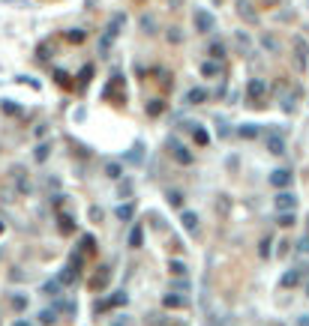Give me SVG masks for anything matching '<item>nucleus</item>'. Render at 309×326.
I'll return each mask as SVG.
<instances>
[{
    "label": "nucleus",
    "instance_id": "44",
    "mask_svg": "<svg viewBox=\"0 0 309 326\" xmlns=\"http://www.w3.org/2000/svg\"><path fill=\"white\" fill-rule=\"evenodd\" d=\"M261 3H264V6H279L282 0H261Z\"/></svg>",
    "mask_w": 309,
    "mask_h": 326
},
{
    "label": "nucleus",
    "instance_id": "19",
    "mask_svg": "<svg viewBox=\"0 0 309 326\" xmlns=\"http://www.w3.org/2000/svg\"><path fill=\"white\" fill-rule=\"evenodd\" d=\"M120 174H123V171H120V165H117V162L105 165V177H108V180H120Z\"/></svg>",
    "mask_w": 309,
    "mask_h": 326
},
{
    "label": "nucleus",
    "instance_id": "6",
    "mask_svg": "<svg viewBox=\"0 0 309 326\" xmlns=\"http://www.w3.org/2000/svg\"><path fill=\"white\" fill-rule=\"evenodd\" d=\"M237 15H241L243 21L255 24V9H252V3H249V0H237Z\"/></svg>",
    "mask_w": 309,
    "mask_h": 326
},
{
    "label": "nucleus",
    "instance_id": "40",
    "mask_svg": "<svg viewBox=\"0 0 309 326\" xmlns=\"http://www.w3.org/2000/svg\"><path fill=\"white\" fill-rule=\"evenodd\" d=\"M69 39H72V42H81V39H84V33H81V30H72V33H69Z\"/></svg>",
    "mask_w": 309,
    "mask_h": 326
},
{
    "label": "nucleus",
    "instance_id": "49",
    "mask_svg": "<svg viewBox=\"0 0 309 326\" xmlns=\"http://www.w3.org/2000/svg\"><path fill=\"white\" fill-rule=\"evenodd\" d=\"M306 296H309V284H306Z\"/></svg>",
    "mask_w": 309,
    "mask_h": 326
},
{
    "label": "nucleus",
    "instance_id": "46",
    "mask_svg": "<svg viewBox=\"0 0 309 326\" xmlns=\"http://www.w3.org/2000/svg\"><path fill=\"white\" fill-rule=\"evenodd\" d=\"M6 3H18V6H27V0H6Z\"/></svg>",
    "mask_w": 309,
    "mask_h": 326
},
{
    "label": "nucleus",
    "instance_id": "8",
    "mask_svg": "<svg viewBox=\"0 0 309 326\" xmlns=\"http://www.w3.org/2000/svg\"><path fill=\"white\" fill-rule=\"evenodd\" d=\"M180 222H183V228L189 230V233H195V230H198V216H195L192 210H183V216H180Z\"/></svg>",
    "mask_w": 309,
    "mask_h": 326
},
{
    "label": "nucleus",
    "instance_id": "27",
    "mask_svg": "<svg viewBox=\"0 0 309 326\" xmlns=\"http://www.w3.org/2000/svg\"><path fill=\"white\" fill-rule=\"evenodd\" d=\"M168 269H171V275H186V263H180V261H171Z\"/></svg>",
    "mask_w": 309,
    "mask_h": 326
},
{
    "label": "nucleus",
    "instance_id": "43",
    "mask_svg": "<svg viewBox=\"0 0 309 326\" xmlns=\"http://www.w3.org/2000/svg\"><path fill=\"white\" fill-rule=\"evenodd\" d=\"M297 326H309V314H303V317L297 320Z\"/></svg>",
    "mask_w": 309,
    "mask_h": 326
},
{
    "label": "nucleus",
    "instance_id": "45",
    "mask_svg": "<svg viewBox=\"0 0 309 326\" xmlns=\"http://www.w3.org/2000/svg\"><path fill=\"white\" fill-rule=\"evenodd\" d=\"M168 6H171V9H177V6H183V0H168Z\"/></svg>",
    "mask_w": 309,
    "mask_h": 326
},
{
    "label": "nucleus",
    "instance_id": "30",
    "mask_svg": "<svg viewBox=\"0 0 309 326\" xmlns=\"http://www.w3.org/2000/svg\"><path fill=\"white\" fill-rule=\"evenodd\" d=\"M279 225L282 228H291L294 225V213H279Z\"/></svg>",
    "mask_w": 309,
    "mask_h": 326
},
{
    "label": "nucleus",
    "instance_id": "17",
    "mask_svg": "<svg viewBox=\"0 0 309 326\" xmlns=\"http://www.w3.org/2000/svg\"><path fill=\"white\" fill-rule=\"evenodd\" d=\"M267 150H270V153H276V156H279V153H282V150H285V144H282V138H276V135H270V138H267Z\"/></svg>",
    "mask_w": 309,
    "mask_h": 326
},
{
    "label": "nucleus",
    "instance_id": "35",
    "mask_svg": "<svg viewBox=\"0 0 309 326\" xmlns=\"http://www.w3.org/2000/svg\"><path fill=\"white\" fill-rule=\"evenodd\" d=\"M12 305L21 311V308H27V299H24V296H12Z\"/></svg>",
    "mask_w": 309,
    "mask_h": 326
},
{
    "label": "nucleus",
    "instance_id": "23",
    "mask_svg": "<svg viewBox=\"0 0 309 326\" xmlns=\"http://www.w3.org/2000/svg\"><path fill=\"white\" fill-rule=\"evenodd\" d=\"M168 203H171V207H177V210H183V195H180L177 189H171V192H168Z\"/></svg>",
    "mask_w": 309,
    "mask_h": 326
},
{
    "label": "nucleus",
    "instance_id": "7",
    "mask_svg": "<svg viewBox=\"0 0 309 326\" xmlns=\"http://www.w3.org/2000/svg\"><path fill=\"white\" fill-rule=\"evenodd\" d=\"M108 275H111V269H108V266H99V272H96V275H93V278H90L87 284H90L93 291H102L105 281H108Z\"/></svg>",
    "mask_w": 309,
    "mask_h": 326
},
{
    "label": "nucleus",
    "instance_id": "29",
    "mask_svg": "<svg viewBox=\"0 0 309 326\" xmlns=\"http://www.w3.org/2000/svg\"><path fill=\"white\" fill-rule=\"evenodd\" d=\"M132 216H135V210H132V207H117V219H123V222H126V219H132Z\"/></svg>",
    "mask_w": 309,
    "mask_h": 326
},
{
    "label": "nucleus",
    "instance_id": "11",
    "mask_svg": "<svg viewBox=\"0 0 309 326\" xmlns=\"http://www.w3.org/2000/svg\"><path fill=\"white\" fill-rule=\"evenodd\" d=\"M201 75L204 78H216V75H222V66L216 63V60H204L201 63Z\"/></svg>",
    "mask_w": 309,
    "mask_h": 326
},
{
    "label": "nucleus",
    "instance_id": "21",
    "mask_svg": "<svg viewBox=\"0 0 309 326\" xmlns=\"http://www.w3.org/2000/svg\"><path fill=\"white\" fill-rule=\"evenodd\" d=\"M192 138H195L198 147H207V144H210V135H207L204 129H192Z\"/></svg>",
    "mask_w": 309,
    "mask_h": 326
},
{
    "label": "nucleus",
    "instance_id": "36",
    "mask_svg": "<svg viewBox=\"0 0 309 326\" xmlns=\"http://www.w3.org/2000/svg\"><path fill=\"white\" fill-rule=\"evenodd\" d=\"M39 57H51V42H45V45L39 48Z\"/></svg>",
    "mask_w": 309,
    "mask_h": 326
},
{
    "label": "nucleus",
    "instance_id": "13",
    "mask_svg": "<svg viewBox=\"0 0 309 326\" xmlns=\"http://www.w3.org/2000/svg\"><path fill=\"white\" fill-rule=\"evenodd\" d=\"M246 90H249V96H252V99H261V96H264V90H267V87H264V81H261V78H252Z\"/></svg>",
    "mask_w": 309,
    "mask_h": 326
},
{
    "label": "nucleus",
    "instance_id": "32",
    "mask_svg": "<svg viewBox=\"0 0 309 326\" xmlns=\"http://www.w3.org/2000/svg\"><path fill=\"white\" fill-rule=\"evenodd\" d=\"M93 246H96V239H93L90 233H87V236H81V249H84V252H93Z\"/></svg>",
    "mask_w": 309,
    "mask_h": 326
},
{
    "label": "nucleus",
    "instance_id": "10",
    "mask_svg": "<svg viewBox=\"0 0 309 326\" xmlns=\"http://www.w3.org/2000/svg\"><path fill=\"white\" fill-rule=\"evenodd\" d=\"M183 102H189V105H201V102H207V90H201V87H192L189 93H186V99Z\"/></svg>",
    "mask_w": 309,
    "mask_h": 326
},
{
    "label": "nucleus",
    "instance_id": "24",
    "mask_svg": "<svg viewBox=\"0 0 309 326\" xmlns=\"http://www.w3.org/2000/svg\"><path fill=\"white\" fill-rule=\"evenodd\" d=\"M162 111H165V105H162L159 99H153V102L147 105V114H150V117H156V114H162Z\"/></svg>",
    "mask_w": 309,
    "mask_h": 326
},
{
    "label": "nucleus",
    "instance_id": "5",
    "mask_svg": "<svg viewBox=\"0 0 309 326\" xmlns=\"http://www.w3.org/2000/svg\"><path fill=\"white\" fill-rule=\"evenodd\" d=\"M270 183H273L276 189H285V186L291 183V171H285V168L273 171V174H270Z\"/></svg>",
    "mask_w": 309,
    "mask_h": 326
},
{
    "label": "nucleus",
    "instance_id": "20",
    "mask_svg": "<svg viewBox=\"0 0 309 326\" xmlns=\"http://www.w3.org/2000/svg\"><path fill=\"white\" fill-rule=\"evenodd\" d=\"M258 126H252V123H246V126H241V138H246V141H252V138H258Z\"/></svg>",
    "mask_w": 309,
    "mask_h": 326
},
{
    "label": "nucleus",
    "instance_id": "12",
    "mask_svg": "<svg viewBox=\"0 0 309 326\" xmlns=\"http://www.w3.org/2000/svg\"><path fill=\"white\" fill-rule=\"evenodd\" d=\"M75 278H78V272H75L72 266H63V272H60L57 284H60V288H69V284H75Z\"/></svg>",
    "mask_w": 309,
    "mask_h": 326
},
{
    "label": "nucleus",
    "instance_id": "41",
    "mask_svg": "<svg viewBox=\"0 0 309 326\" xmlns=\"http://www.w3.org/2000/svg\"><path fill=\"white\" fill-rule=\"evenodd\" d=\"M129 159H132V162H141V147H135V150L129 153Z\"/></svg>",
    "mask_w": 309,
    "mask_h": 326
},
{
    "label": "nucleus",
    "instance_id": "38",
    "mask_svg": "<svg viewBox=\"0 0 309 326\" xmlns=\"http://www.w3.org/2000/svg\"><path fill=\"white\" fill-rule=\"evenodd\" d=\"M141 24H144V30H147V33H156V30H153V27H156V24H153V18H144Z\"/></svg>",
    "mask_w": 309,
    "mask_h": 326
},
{
    "label": "nucleus",
    "instance_id": "22",
    "mask_svg": "<svg viewBox=\"0 0 309 326\" xmlns=\"http://www.w3.org/2000/svg\"><path fill=\"white\" fill-rule=\"evenodd\" d=\"M42 294L45 296H57L60 294V284H57V281H45V284H42Z\"/></svg>",
    "mask_w": 309,
    "mask_h": 326
},
{
    "label": "nucleus",
    "instance_id": "39",
    "mask_svg": "<svg viewBox=\"0 0 309 326\" xmlns=\"http://www.w3.org/2000/svg\"><path fill=\"white\" fill-rule=\"evenodd\" d=\"M276 255H279V258H285V255H288V242H279V249H276Z\"/></svg>",
    "mask_w": 309,
    "mask_h": 326
},
{
    "label": "nucleus",
    "instance_id": "14",
    "mask_svg": "<svg viewBox=\"0 0 309 326\" xmlns=\"http://www.w3.org/2000/svg\"><path fill=\"white\" fill-rule=\"evenodd\" d=\"M39 323L42 326H54L57 323V314H54L51 308H45V311H39Z\"/></svg>",
    "mask_w": 309,
    "mask_h": 326
},
{
    "label": "nucleus",
    "instance_id": "50",
    "mask_svg": "<svg viewBox=\"0 0 309 326\" xmlns=\"http://www.w3.org/2000/svg\"><path fill=\"white\" fill-rule=\"evenodd\" d=\"M0 230H3V228H0Z\"/></svg>",
    "mask_w": 309,
    "mask_h": 326
},
{
    "label": "nucleus",
    "instance_id": "9",
    "mask_svg": "<svg viewBox=\"0 0 309 326\" xmlns=\"http://www.w3.org/2000/svg\"><path fill=\"white\" fill-rule=\"evenodd\" d=\"M294 51H297V63L306 66L309 63V45L303 42V39H294Z\"/></svg>",
    "mask_w": 309,
    "mask_h": 326
},
{
    "label": "nucleus",
    "instance_id": "48",
    "mask_svg": "<svg viewBox=\"0 0 309 326\" xmlns=\"http://www.w3.org/2000/svg\"><path fill=\"white\" fill-rule=\"evenodd\" d=\"M93 3H96V0H87V6H93Z\"/></svg>",
    "mask_w": 309,
    "mask_h": 326
},
{
    "label": "nucleus",
    "instance_id": "42",
    "mask_svg": "<svg viewBox=\"0 0 309 326\" xmlns=\"http://www.w3.org/2000/svg\"><path fill=\"white\" fill-rule=\"evenodd\" d=\"M111 326H129V317H117Z\"/></svg>",
    "mask_w": 309,
    "mask_h": 326
},
{
    "label": "nucleus",
    "instance_id": "4",
    "mask_svg": "<svg viewBox=\"0 0 309 326\" xmlns=\"http://www.w3.org/2000/svg\"><path fill=\"white\" fill-rule=\"evenodd\" d=\"M213 24H216V21H213V15H210V12H204V9H198V12H195V27H198L201 33L213 30Z\"/></svg>",
    "mask_w": 309,
    "mask_h": 326
},
{
    "label": "nucleus",
    "instance_id": "34",
    "mask_svg": "<svg viewBox=\"0 0 309 326\" xmlns=\"http://www.w3.org/2000/svg\"><path fill=\"white\" fill-rule=\"evenodd\" d=\"M180 39H183V36H180V30H177V27H171V30H168V42H171V45H180Z\"/></svg>",
    "mask_w": 309,
    "mask_h": 326
},
{
    "label": "nucleus",
    "instance_id": "37",
    "mask_svg": "<svg viewBox=\"0 0 309 326\" xmlns=\"http://www.w3.org/2000/svg\"><path fill=\"white\" fill-rule=\"evenodd\" d=\"M90 219L99 222V219H102V210H99V207H90Z\"/></svg>",
    "mask_w": 309,
    "mask_h": 326
},
{
    "label": "nucleus",
    "instance_id": "18",
    "mask_svg": "<svg viewBox=\"0 0 309 326\" xmlns=\"http://www.w3.org/2000/svg\"><path fill=\"white\" fill-rule=\"evenodd\" d=\"M183 302H186L183 296H174V294H168L165 299H162V305H165V308H183Z\"/></svg>",
    "mask_w": 309,
    "mask_h": 326
},
{
    "label": "nucleus",
    "instance_id": "3",
    "mask_svg": "<svg viewBox=\"0 0 309 326\" xmlns=\"http://www.w3.org/2000/svg\"><path fill=\"white\" fill-rule=\"evenodd\" d=\"M294 203H297V200H294L291 192H279V195H276V210H279V213H291Z\"/></svg>",
    "mask_w": 309,
    "mask_h": 326
},
{
    "label": "nucleus",
    "instance_id": "26",
    "mask_svg": "<svg viewBox=\"0 0 309 326\" xmlns=\"http://www.w3.org/2000/svg\"><path fill=\"white\" fill-rule=\"evenodd\" d=\"M57 222H60V230H63V233H72V230H75V222H72L69 216H60Z\"/></svg>",
    "mask_w": 309,
    "mask_h": 326
},
{
    "label": "nucleus",
    "instance_id": "16",
    "mask_svg": "<svg viewBox=\"0 0 309 326\" xmlns=\"http://www.w3.org/2000/svg\"><path fill=\"white\" fill-rule=\"evenodd\" d=\"M207 54H210V57H213V60H216V63H219V60H222V57H225V45H222V42H213V45H210V51H207Z\"/></svg>",
    "mask_w": 309,
    "mask_h": 326
},
{
    "label": "nucleus",
    "instance_id": "28",
    "mask_svg": "<svg viewBox=\"0 0 309 326\" xmlns=\"http://www.w3.org/2000/svg\"><path fill=\"white\" fill-rule=\"evenodd\" d=\"M261 42H264V48H270V51H279V42H276L270 33H264V36H261Z\"/></svg>",
    "mask_w": 309,
    "mask_h": 326
},
{
    "label": "nucleus",
    "instance_id": "25",
    "mask_svg": "<svg viewBox=\"0 0 309 326\" xmlns=\"http://www.w3.org/2000/svg\"><path fill=\"white\" fill-rule=\"evenodd\" d=\"M270 246H273V239H270V236H264V239H261V246H258V255H261V258H270Z\"/></svg>",
    "mask_w": 309,
    "mask_h": 326
},
{
    "label": "nucleus",
    "instance_id": "1",
    "mask_svg": "<svg viewBox=\"0 0 309 326\" xmlns=\"http://www.w3.org/2000/svg\"><path fill=\"white\" fill-rule=\"evenodd\" d=\"M165 147L171 150V156H174V159H177V162H183V165H192V153H189V150H186V147H183V144H180L177 138H168V141H165Z\"/></svg>",
    "mask_w": 309,
    "mask_h": 326
},
{
    "label": "nucleus",
    "instance_id": "31",
    "mask_svg": "<svg viewBox=\"0 0 309 326\" xmlns=\"http://www.w3.org/2000/svg\"><path fill=\"white\" fill-rule=\"evenodd\" d=\"M48 150H51L48 144H42V147H36V162H45V159H48Z\"/></svg>",
    "mask_w": 309,
    "mask_h": 326
},
{
    "label": "nucleus",
    "instance_id": "47",
    "mask_svg": "<svg viewBox=\"0 0 309 326\" xmlns=\"http://www.w3.org/2000/svg\"><path fill=\"white\" fill-rule=\"evenodd\" d=\"M12 326H30V323H27V320H15Z\"/></svg>",
    "mask_w": 309,
    "mask_h": 326
},
{
    "label": "nucleus",
    "instance_id": "15",
    "mask_svg": "<svg viewBox=\"0 0 309 326\" xmlns=\"http://www.w3.org/2000/svg\"><path fill=\"white\" fill-rule=\"evenodd\" d=\"M141 242H144V230H141V228L135 225V228L129 230V246H132V249H138Z\"/></svg>",
    "mask_w": 309,
    "mask_h": 326
},
{
    "label": "nucleus",
    "instance_id": "2",
    "mask_svg": "<svg viewBox=\"0 0 309 326\" xmlns=\"http://www.w3.org/2000/svg\"><path fill=\"white\" fill-rule=\"evenodd\" d=\"M303 272H306V266H303V269H288V272L279 278V288H294V284L303 278Z\"/></svg>",
    "mask_w": 309,
    "mask_h": 326
},
{
    "label": "nucleus",
    "instance_id": "33",
    "mask_svg": "<svg viewBox=\"0 0 309 326\" xmlns=\"http://www.w3.org/2000/svg\"><path fill=\"white\" fill-rule=\"evenodd\" d=\"M216 210H219L222 216L228 213V197H225V195H219V200H216Z\"/></svg>",
    "mask_w": 309,
    "mask_h": 326
}]
</instances>
